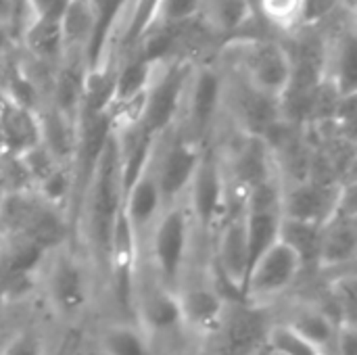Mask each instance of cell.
Wrapping results in <instances>:
<instances>
[{
	"label": "cell",
	"mask_w": 357,
	"mask_h": 355,
	"mask_svg": "<svg viewBox=\"0 0 357 355\" xmlns=\"http://www.w3.org/2000/svg\"><path fill=\"white\" fill-rule=\"evenodd\" d=\"M36 299L50 322L77 335L105 312V285L90 257L71 239L50 249L36 278Z\"/></svg>",
	"instance_id": "obj_1"
},
{
	"label": "cell",
	"mask_w": 357,
	"mask_h": 355,
	"mask_svg": "<svg viewBox=\"0 0 357 355\" xmlns=\"http://www.w3.org/2000/svg\"><path fill=\"white\" fill-rule=\"evenodd\" d=\"M207 253V243L201 241L188 207L176 201L163 209L146 241L138 251V259L169 289H178L188 268Z\"/></svg>",
	"instance_id": "obj_2"
},
{
	"label": "cell",
	"mask_w": 357,
	"mask_h": 355,
	"mask_svg": "<svg viewBox=\"0 0 357 355\" xmlns=\"http://www.w3.org/2000/svg\"><path fill=\"white\" fill-rule=\"evenodd\" d=\"M215 61L276 103L282 98L293 77L291 52L284 40L274 33L230 40L222 46Z\"/></svg>",
	"instance_id": "obj_3"
},
{
	"label": "cell",
	"mask_w": 357,
	"mask_h": 355,
	"mask_svg": "<svg viewBox=\"0 0 357 355\" xmlns=\"http://www.w3.org/2000/svg\"><path fill=\"white\" fill-rule=\"evenodd\" d=\"M224 82L226 73L215 59L190 67L176 128L201 146H209L224 117Z\"/></svg>",
	"instance_id": "obj_4"
},
{
	"label": "cell",
	"mask_w": 357,
	"mask_h": 355,
	"mask_svg": "<svg viewBox=\"0 0 357 355\" xmlns=\"http://www.w3.org/2000/svg\"><path fill=\"white\" fill-rule=\"evenodd\" d=\"M0 224L6 236H21L44 251L73 239V220L67 211L46 203L38 192L15 190L0 203Z\"/></svg>",
	"instance_id": "obj_5"
},
{
	"label": "cell",
	"mask_w": 357,
	"mask_h": 355,
	"mask_svg": "<svg viewBox=\"0 0 357 355\" xmlns=\"http://www.w3.org/2000/svg\"><path fill=\"white\" fill-rule=\"evenodd\" d=\"M176 299L180 308L182 328L195 343L213 335L224 322L230 303L238 301L232 299L215 280L207 253L188 268L176 289Z\"/></svg>",
	"instance_id": "obj_6"
},
{
	"label": "cell",
	"mask_w": 357,
	"mask_h": 355,
	"mask_svg": "<svg viewBox=\"0 0 357 355\" xmlns=\"http://www.w3.org/2000/svg\"><path fill=\"white\" fill-rule=\"evenodd\" d=\"M184 203L188 207L197 234L205 243L226 216L243 207V203L232 199L226 172L215 149H205L199 167L190 180V186L184 195Z\"/></svg>",
	"instance_id": "obj_7"
},
{
	"label": "cell",
	"mask_w": 357,
	"mask_h": 355,
	"mask_svg": "<svg viewBox=\"0 0 357 355\" xmlns=\"http://www.w3.org/2000/svg\"><path fill=\"white\" fill-rule=\"evenodd\" d=\"M71 337L50 322L36 295L2 308L0 355H61Z\"/></svg>",
	"instance_id": "obj_8"
},
{
	"label": "cell",
	"mask_w": 357,
	"mask_h": 355,
	"mask_svg": "<svg viewBox=\"0 0 357 355\" xmlns=\"http://www.w3.org/2000/svg\"><path fill=\"white\" fill-rule=\"evenodd\" d=\"M303 276L299 257L280 241L266 249L251 266L241 301L249 308L272 312L287 297H291Z\"/></svg>",
	"instance_id": "obj_9"
},
{
	"label": "cell",
	"mask_w": 357,
	"mask_h": 355,
	"mask_svg": "<svg viewBox=\"0 0 357 355\" xmlns=\"http://www.w3.org/2000/svg\"><path fill=\"white\" fill-rule=\"evenodd\" d=\"M209 266L220 287L232 297H243V289L251 270V251L243 218V207L222 220L207 241Z\"/></svg>",
	"instance_id": "obj_10"
},
{
	"label": "cell",
	"mask_w": 357,
	"mask_h": 355,
	"mask_svg": "<svg viewBox=\"0 0 357 355\" xmlns=\"http://www.w3.org/2000/svg\"><path fill=\"white\" fill-rule=\"evenodd\" d=\"M207 146L186 138L176 126L155 140V169L165 207L182 201Z\"/></svg>",
	"instance_id": "obj_11"
},
{
	"label": "cell",
	"mask_w": 357,
	"mask_h": 355,
	"mask_svg": "<svg viewBox=\"0 0 357 355\" xmlns=\"http://www.w3.org/2000/svg\"><path fill=\"white\" fill-rule=\"evenodd\" d=\"M157 140V136H155ZM155 140L151 144L149 155L144 157L140 169L132 176V180L123 188L121 199V218L134 239L136 249L140 251L146 241L151 228L159 220L165 209L163 192L159 186L157 169H155Z\"/></svg>",
	"instance_id": "obj_12"
},
{
	"label": "cell",
	"mask_w": 357,
	"mask_h": 355,
	"mask_svg": "<svg viewBox=\"0 0 357 355\" xmlns=\"http://www.w3.org/2000/svg\"><path fill=\"white\" fill-rule=\"evenodd\" d=\"M357 220H356V178L345 182L339 209L320 226V253L316 272L331 274L356 270Z\"/></svg>",
	"instance_id": "obj_13"
},
{
	"label": "cell",
	"mask_w": 357,
	"mask_h": 355,
	"mask_svg": "<svg viewBox=\"0 0 357 355\" xmlns=\"http://www.w3.org/2000/svg\"><path fill=\"white\" fill-rule=\"evenodd\" d=\"M94 355H161L153 337L130 316L100 314L82 333Z\"/></svg>",
	"instance_id": "obj_14"
},
{
	"label": "cell",
	"mask_w": 357,
	"mask_h": 355,
	"mask_svg": "<svg viewBox=\"0 0 357 355\" xmlns=\"http://www.w3.org/2000/svg\"><path fill=\"white\" fill-rule=\"evenodd\" d=\"M61 29V63L90 67L98 42L102 19L94 0H69L59 17Z\"/></svg>",
	"instance_id": "obj_15"
},
{
	"label": "cell",
	"mask_w": 357,
	"mask_h": 355,
	"mask_svg": "<svg viewBox=\"0 0 357 355\" xmlns=\"http://www.w3.org/2000/svg\"><path fill=\"white\" fill-rule=\"evenodd\" d=\"M272 318L291 326L322 355H333L341 324L312 297L293 293L272 310Z\"/></svg>",
	"instance_id": "obj_16"
},
{
	"label": "cell",
	"mask_w": 357,
	"mask_h": 355,
	"mask_svg": "<svg viewBox=\"0 0 357 355\" xmlns=\"http://www.w3.org/2000/svg\"><path fill=\"white\" fill-rule=\"evenodd\" d=\"M343 184H322L316 180H301L282 184V218L322 226L341 205Z\"/></svg>",
	"instance_id": "obj_17"
},
{
	"label": "cell",
	"mask_w": 357,
	"mask_h": 355,
	"mask_svg": "<svg viewBox=\"0 0 357 355\" xmlns=\"http://www.w3.org/2000/svg\"><path fill=\"white\" fill-rule=\"evenodd\" d=\"M197 19L222 44L245 36H257L251 31V25L259 19L253 0H201Z\"/></svg>",
	"instance_id": "obj_18"
},
{
	"label": "cell",
	"mask_w": 357,
	"mask_h": 355,
	"mask_svg": "<svg viewBox=\"0 0 357 355\" xmlns=\"http://www.w3.org/2000/svg\"><path fill=\"white\" fill-rule=\"evenodd\" d=\"M40 144L38 113L0 92V155L21 157Z\"/></svg>",
	"instance_id": "obj_19"
},
{
	"label": "cell",
	"mask_w": 357,
	"mask_h": 355,
	"mask_svg": "<svg viewBox=\"0 0 357 355\" xmlns=\"http://www.w3.org/2000/svg\"><path fill=\"white\" fill-rule=\"evenodd\" d=\"M40 144L63 165H73L79 144V121L67 117L50 103L38 107Z\"/></svg>",
	"instance_id": "obj_20"
},
{
	"label": "cell",
	"mask_w": 357,
	"mask_h": 355,
	"mask_svg": "<svg viewBox=\"0 0 357 355\" xmlns=\"http://www.w3.org/2000/svg\"><path fill=\"white\" fill-rule=\"evenodd\" d=\"M17 48L44 65L59 67L61 63V29L59 19H31L25 21L19 36Z\"/></svg>",
	"instance_id": "obj_21"
},
{
	"label": "cell",
	"mask_w": 357,
	"mask_h": 355,
	"mask_svg": "<svg viewBox=\"0 0 357 355\" xmlns=\"http://www.w3.org/2000/svg\"><path fill=\"white\" fill-rule=\"evenodd\" d=\"M257 17L270 33L289 38L305 25V0H253Z\"/></svg>",
	"instance_id": "obj_22"
},
{
	"label": "cell",
	"mask_w": 357,
	"mask_h": 355,
	"mask_svg": "<svg viewBox=\"0 0 357 355\" xmlns=\"http://www.w3.org/2000/svg\"><path fill=\"white\" fill-rule=\"evenodd\" d=\"M278 241L284 243L299 257L303 266V274L316 270L318 253H320V226L318 224H305V222L282 218Z\"/></svg>",
	"instance_id": "obj_23"
},
{
	"label": "cell",
	"mask_w": 357,
	"mask_h": 355,
	"mask_svg": "<svg viewBox=\"0 0 357 355\" xmlns=\"http://www.w3.org/2000/svg\"><path fill=\"white\" fill-rule=\"evenodd\" d=\"M199 4H201V0H153V6H151L149 19L144 23V29L140 33V40L149 33L169 29V27H176L188 19H195Z\"/></svg>",
	"instance_id": "obj_24"
},
{
	"label": "cell",
	"mask_w": 357,
	"mask_h": 355,
	"mask_svg": "<svg viewBox=\"0 0 357 355\" xmlns=\"http://www.w3.org/2000/svg\"><path fill=\"white\" fill-rule=\"evenodd\" d=\"M264 347H268L276 355H322L316 347H312L299 333H295L284 322L272 318L266 335H264Z\"/></svg>",
	"instance_id": "obj_25"
},
{
	"label": "cell",
	"mask_w": 357,
	"mask_h": 355,
	"mask_svg": "<svg viewBox=\"0 0 357 355\" xmlns=\"http://www.w3.org/2000/svg\"><path fill=\"white\" fill-rule=\"evenodd\" d=\"M67 4L69 0H23V23L31 19H59Z\"/></svg>",
	"instance_id": "obj_26"
},
{
	"label": "cell",
	"mask_w": 357,
	"mask_h": 355,
	"mask_svg": "<svg viewBox=\"0 0 357 355\" xmlns=\"http://www.w3.org/2000/svg\"><path fill=\"white\" fill-rule=\"evenodd\" d=\"M339 6V0H305V25H316L333 15Z\"/></svg>",
	"instance_id": "obj_27"
},
{
	"label": "cell",
	"mask_w": 357,
	"mask_h": 355,
	"mask_svg": "<svg viewBox=\"0 0 357 355\" xmlns=\"http://www.w3.org/2000/svg\"><path fill=\"white\" fill-rule=\"evenodd\" d=\"M333 355H357V324H341Z\"/></svg>",
	"instance_id": "obj_28"
},
{
	"label": "cell",
	"mask_w": 357,
	"mask_h": 355,
	"mask_svg": "<svg viewBox=\"0 0 357 355\" xmlns=\"http://www.w3.org/2000/svg\"><path fill=\"white\" fill-rule=\"evenodd\" d=\"M0 27L15 40L17 44V33H19V23H17V15L15 8L10 4V0H0Z\"/></svg>",
	"instance_id": "obj_29"
},
{
	"label": "cell",
	"mask_w": 357,
	"mask_h": 355,
	"mask_svg": "<svg viewBox=\"0 0 357 355\" xmlns=\"http://www.w3.org/2000/svg\"><path fill=\"white\" fill-rule=\"evenodd\" d=\"M61 355H94V354L86 347V343H84V339H82V333H79V335H73V337L69 339L67 347L63 349V354Z\"/></svg>",
	"instance_id": "obj_30"
},
{
	"label": "cell",
	"mask_w": 357,
	"mask_h": 355,
	"mask_svg": "<svg viewBox=\"0 0 357 355\" xmlns=\"http://www.w3.org/2000/svg\"><path fill=\"white\" fill-rule=\"evenodd\" d=\"M13 8H15V15H17V23H19V31H21V25H23V0H10ZM19 36V33H17Z\"/></svg>",
	"instance_id": "obj_31"
},
{
	"label": "cell",
	"mask_w": 357,
	"mask_h": 355,
	"mask_svg": "<svg viewBox=\"0 0 357 355\" xmlns=\"http://www.w3.org/2000/svg\"><path fill=\"white\" fill-rule=\"evenodd\" d=\"M251 355H276V354H272V352H270L268 347H264V343H261V345H259V347H257V349H255Z\"/></svg>",
	"instance_id": "obj_32"
},
{
	"label": "cell",
	"mask_w": 357,
	"mask_h": 355,
	"mask_svg": "<svg viewBox=\"0 0 357 355\" xmlns=\"http://www.w3.org/2000/svg\"><path fill=\"white\" fill-rule=\"evenodd\" d=\"M4 243H6V232H4V228H2V224H0V251H2V247H4Z\"/></svg>",
	"instance_id": "obj_33"
}]
</instances>
